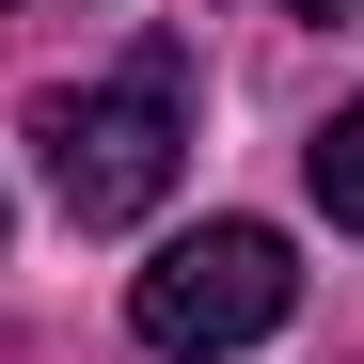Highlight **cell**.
I'll return each instance as SVG.
<instances>
[{"mask_svg":"<svg viewBox=\"0 0 364 364\" xmlns=\"http://www.w3.org/2000/svg\"><path fill=\"white\" fill-rule=\"evenodd\" d=\"M285 301H301L285 237H269V222H206V237H174V254L127 285V317H143V348H174V364H222V348L285 333Z\"/></svg>","mask_w":364,"mask_h":364,"instance_id":"cell-1","label":"cell"},{"mask_svg":"<svg viewBox=\"0 0 364 364\" xmlns=\"http://www.w3.org/2000/svg\"><path fill=\"white\" fill-rule=\"evenodd\" d=\"M32 143H48V191H64V222H143L174 191V64L143 80H111V95H48L32 111Z\"/></svg>","mask_w":364,"mask_h":364,"instance_id":"cell-2","label":"cell"},{"mask_svg":"<svg viewBox=\"0 0 364 364\" xmlns=\"http://www.w3.org/2000/svg\"><path fill=\"white\" fill-rule=\"evenodd\" d=\"M301 174H317V206H333V222L364 237V95L333 111V127H317V143H301Z\"/></svg>","mask_w":364,"mask_h":364,"instance_id":"cell-3","label":"cell"},{"mask_svg":"<svg viewBox=\"0 0 364 364\" xmlns=\"http://www.w3.org/2000/svg\"><path fill=\"white\" fill-rule=\"evenodd\" d=\"M301 16H364V0H301Z\"/></svg>","mask_w":364,"mask_h":364,"instance_id":"cell-4","label":"cell"}]
</instances>
